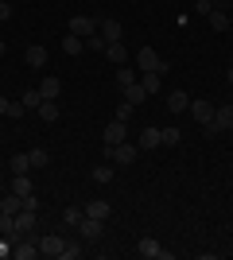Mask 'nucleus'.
<instances>
[{
	"label": "nucleus",
	"mask_w": 233,
	"mask_h": 260,
	"mask_svg": "<svg viewBox=\"0 0 233 260\" xmlns=\"http://www.w3.org/2000/svg\"><path fill=\"white\" fill-rule=\"evenodd\" d=\"M101 155H105L109 163H117V167H128V163H136L140 148H136V144H128V140H124V144H105V152H101Z\"/></svg>",
	"instance_id": "1"
},
{
	"label": "nucleus",
	"mask_w": 233,
	"mask_h": 260,
	"mask_svg": "<svg viewBox=\"0 0 233 260\" xmlns=\"http://www.w3.org/2000/svg\"><path fill=\"white\" fill-rule=\"evenodd\" d=\"M136 70H140V74H167V62L152 51V47H140V54H136Z\"/></svg>",
	"instance_id": "2"
},
{
	"label": "nucleus",
	"mask_w": 233,
	"mask_h": 260,
	"mask_svg": "<svg viewBox=\"0 0 233 260\" xmlns=\"http://www.w3.org/2000/svg\"><path fill=\"white\" fill-rule=\"evenodd\" d=\"M35 241H39V256H47V260H58L62 249H66V241L58 233H35Z\"/></svg>",
	"instance_id": "3"
},
{
	"label": "nucleus",
	"mask_w": 233,
	"mask_h": 260,
	"mask_svg": "<svg viewBox=\"0 0 233 260\" xmlns=\"http://www.w3.org/2000/svg\"><path fill=\"white\" fill-rule=\"evenodd\" d=\"M233 128V105H214V120L206 124V132H229Z\"/></svg>",
	"instance_id": "4"
},
{
	"label": "nucleus",
	"mask_w": 233,
	"mask_h": 260,
	"mask_svg": "<svg viewBox=\"0 0 233 260\" xmlns=\"http://www.w3.org/2000/svg\"><path fill=\"white\" fill-rule=\"evenodd\" d=\"M187 113L198 120L202 128H206V124L214 120V101H206V98H190V109H187Z\"/></svg>",
	"instance_id": "5"
},
{
	"label": "nucleus",
	"mask_w": 233,
	"mask_h": 260,
	"mask_svg": "<svg viewBox=\"0 0 233 260\" xmlns=\"http://www.w3.org/2000/svg\"><path fill=\"white\" fill-rule=\"evenodd\" d=\"M136 252H140L144 260H171V252H167L163 245H159V241H152V237H144V241H140V245H136Z\"/></svg>",
	"instance_id": "6"
},
{
	"label": "nucleus",
	"mask_w": 233,
	"mask_h": 260,
	"mask_svg": "<svg viewBox=\"0 0 233 260\" xmlns=\"http://www.w3.org/2000/svg\"><path fill=\"white\" fill-rule=\"evenodd\" d=\"M16 229H20L23 237L35 233V229H39V214H35V210H20V214H16Z\"/></svg>",
	"instance_id": "7"
},
{
	"label": "nucleus",
	"mask_w": 233,
	"mask_h": 260,
	"mask_svg": "<svg viewBox=\"0 0 233 260\" xmlns=\"http://www.w3.org/2000/svg\"><path fill=\"white\" fill-rule=\"evenodd\" d=\"M78 233H82V241H97L101 233H105V221H93V217H82V225H78Z\"/></svg>",
	"instance_id": "8"
},
{
	"label": "nucleus",
	"mask_w": 233,
	"mask_h": 260,
	"mask_svg": "<svg viewBox=\"0 0 233 260\" xmlns=\"http://www.w3.org/2000/svg\"><path fill=\"white\" fill-rule=\"evenodd\" d=\"M70 31L82 35V39H89V35L97 31V20H89V16H74V20H70Z\"/></svg>",
	"instance_id": "9"
},
{
	"label": "nucleus",
	"mask_w": 233,
	"mask_h": 260,
	"mask_svg": "<svg viewBox=\"0 0 233 260\" xmlns=\"http://www.w3.org/2000/svg\"><path fill=\"white\" fill-rule=\"evenodd\" d=\"M97 31L105 43H121V23L117 20H97Z\"/></svg>",
	"instance_id": "10"
},
{
	"label": "nucleus",
	"mask_w": 233,
	"mask_h": 260,
	"mask_svg": "<svg viewBox=\"0 0 233 260\" xmlns=\"http://www.w3.org/2000/svg\"><path fill=\"white\" fill-rule=\"evenodd\" d=\"M23 62L31 66V70H43V62H47V47H27V51H23Z\"/></svg>",
	"instance_id": "11"
},
{
	"label": "nucleus",
	"mask_w": 233,
	"mask_h": 260,
	"mask_svg": "<svg viewBox=\"0 0 233 260\" xmlns=\"http://www.w3.org/2000/svg\"><path fill=\"white\" fill-rule=\"evenodd\" d=\"M124 132H128V124L113 117V124H105V144H124Z\"/></svg>",
	"instance_id": "12"
},
{
	"label": "nucleus",
	"mask_w": 233,
	"mask_h": 260,
	"mask_svg": "<svg viewBox=\"0 0 233 260\" xmlns=\"http://www.w3.org/2000/svg\"><path fill=\"white\" fill-rule=\"evenodd\" d=\"M109 214H113V206L105 202V198H93V202L86 206V217H93V221H105Z\"/></svg>",
	"instance_id": "13"
},
{
	"label": "nucleus",
	"mask_w": 233,
	"mask_h": 260,
	"mask_svg": "<svg viewBox=\"0 0 233 260\" xmlns=\"http://www.w3.org/2000/svg\"><path fill=\"white\" fill-rule=\"evenodd\" d=\"M39 93H43V101H58L62 82H58V78H43V82H39Z\"/></svg>",
	"instance_id": "14"
},
{
	"label": "nucleus",
	"mask_w": 233,
	"mask_h": 260,
	"mask_svg": "<svg viewBox=\"0 0 233 260\" xmlns=\"http://www.w3.org/2000/svg\"><path fill=\"white\" fill-rule=\"evenodd\" d=\"M167 109H171V113H187L190 109V93H183V89L167 93Z\"/></svg>",
	"instance_id": "15"
},
{
	"label": "nucleus",
	"mask_w": 233,
	"mask_h": 260,
	"mask_svg": "<svg viewBox=\"0 0 233 260\" xmlns=\"http://www.w3.org/2000/svg\"><path fill=\"white\" fill-rule=\"evenodd\" d=\"M12 194H20V198L35 194V183L27 179V175H16V179H12Z\"/></svg>",
	"instance_id": "16"
},
{
	"label": "nucleus",
	"mask_w": 233,
	"mask_h": 260,
	"mask_svg": "<svg viewBox=\"0 0 233 260\" xmlns=\"http://www.w3.org/2000/svg\"><path fill=\"white\" fill-rule=\"evenodd\" d=\"M140 78H136V70L132 66H117V89H128V86H136Z\"/></svg>",
	"instance_id": "17"
},
{
	"label": "nucleus",
	"mask_w": 233,
	"mask_h": 260,
	"mask_svg": "<svg viewBox=\"0 0 233 260\" xmlns=\"http://www.w3.org/2000/svg\"><path fill=\"white\" fill-rule=\"evenodd\" d=\"M20 210H23V198L20 194H4V198H0V214H12V217H16Z\"/></svg>",
	"instance_id": "18"
},
{
	"label": "nucleus",
	"mask_w": 233,
	"mask_h": 260,
	"mask_svg": "<svg viewBox=\"0 0 233 260\" xmlns=\"http://www.w3.org/2000/svg\"><path fill=\"white\" fill-rule=\"evenodd\" d=\"M62 51H66L70 58H74V54H82V51H86V39H82V35H74V31H70L66 39H62Z\"/></svg>",
	"instance_id": "19"
},
{
	"label": "nucleus",
	"mask_w": 233,
	"mask_h": 260,
	"mask_svg": "<svg viewBox=\"0 0 233 260\" xmlns=\"http://www.w3.org/2000/svg\"><path fill=\"white\" fill-rule=\"evenodd\" d=\"M159 144H163V140H159V128H155V124H148V128L140 132V148H148V152H152V148H159Z\"/></svg>",
	"instance_id": "20"
},
{
	"label": "nucleus",
	"mask_w": 233,
	"mask_h": 260,
	"mask_svg": "<svg viewBox=\"0 0 233 260\" xmlns=\"http://www.w3.org/2000/svg\"><path fill=\"white\" fill-rule=\"evenodd\" d=\"M105 58H109V62H117V66H124V62H128L124 43H109V47H105Z\"/></svg>",
	"instance_id": "21"
},
{
	"label": "nucleus",
	"mask_w": 233,
	"mask_h": 260,
	"mask_svg": "<svg viewBox=\"0 0 233 260\" xmlns=\"http://www.w3.org/2000/svg\"><path fill=\"white\" fill-rule=\"evenodd\" d=\"M82 217H86V210L66 206V210H62V225H66V229H78V225H82Z\"/></svg>",
	"instance_id": "22"
},
{
	"label": "nucleus",
	"mask_w": 233,
	"mask_h": 260,
	"mask_svg": "<svg viewBox=\"0 0 233 260\" xmlns=\"http://www.w3.org/2000/svg\"><path fill=\"white\" fill-rule=\"evenodd\" d=\"M210 27H214V31H229V12L210 8Z\"/></svg>",
	"instance_id": "23"
},
{
	"label": "nucleus",
	"mask_w": 233,
	"mask_h": 260,
	"mask_svg": "<svg viewBox=\"0 0 233 260\" xmlns=\"http://www.w3.org/2000/svg\"><path fill=\"white\" fill-rule=\"evenodd\" d=\"M35 113H39V120H47V124H55V120H58V101H43V105L35 109Z\"/></svg>",
	"instance_id": "24"
},
{
	"label": "nucleus",
	"mask_w": 233,
	"mask_h": 260,
	"mask_svg": "<svg viewBox=\"0 0 233 260\" xmlns=\"http://www.w3.org/2000/svg\"><path fill=\"white\" fill-rule=\"evenodd\" d=\"M121 98H124V101H132V105H144V98H148V93H144V86H140V82H136V86L121 89Z\"/></svg>",
	"instance_id": "25"
},
{
	"label": "nucleus",
	"mask_w": 233,
	"mask_h": 260,
	"mask_svg": "<svg viewBox=\"0 0 233 260\" xmlns=\"http://www.w3.org/2000/svg\"><path fill=\"white\" fill-rule=\"evenodd\" d=\"M140 86H144V93H159V86H163V74H140Z\"/></svg>",
	"instance_id": "26"
},
{
	"label": "nucleus",
	"mask_w": 233,
	"mask_h": 260,
	"mask_svg": "<svg viewBox=\"0 0 233 260\" xmlns=\"http://www.w3.org/2000/svg\"><path fill=\"white\" fill-rule=\"evenodd\" d=\"M93 183H113V163H109V159L93 167Z\"/></svg>",
	"instance_id": "27"
},
{
	"label": "nucleus",
	"mask_w": 233,
	"mask_h": 260,
	"mask_svg": "<svg viewBox=\"0 0 233 260\" xmlns=\"http://www.w3.org/2000/svg\"><path fill=\"white\" fill-rule=\"evenodd\" d=\"M82 249H86V241H66V249H62V256H58V260H78V256H82Z\"/></svg>",
	"instance_id": "28"
},
{
	"label": "nucleus",
	"mask_w": 233,
	"mask_h": 260,
	"mask_svg": "<svg viewBox=\"0 0 233 260\" xmlns=\"http://www.w3.org/2000/svg\"><path fill=\"white\" fill-rule=\"evenodd\" d=\"M31 171V155H12V175H27Z\"/></svg>",
	"instance_id": "29"
},
{
	"label": "nucleus",
	"mask_w": 233,
	"mask_h": 260,
	"mask_svg": "<svg viewBox=\"0 0 233 260\" xmlns=\"http://www.w3.org/2000/svg\"><path fill=\"white\" fill-rule=\"evenodd\" d=\"M31 167H47V163H51V152H47V148H31Z\"/></svg>",
	"instance_id": "30"
},
{
	"label": "nucleus",
	"mask_w": 233,
	"mask_h": 260,
	"mask_svg": "<svg viewBox=\"0 0 233 260\" xmlns=\"http://www.w3.org/2000/svg\"><path fill=\"white\" fill-rule=\"evenodd\" d=\"M43 105V93H39V89H27V93H23V109H39Z\"/></svg>",
	"instance_id": "31"
},
{
	"label": "nucleus",
	"mask_w": 233,
	"mask_h": 260,
	"mask_svg": "<svg viewBox=\"0 0 233 260\" xmlns=\"http://www.w3.org/2000/svg\"><path fill=\"white\" fill-rule=\"evenodd\" d=\"M132 113H136V105H132V101H121V105H117V120H124V124L132 120Z\"/></svg>",
	"instance_id": "32"
},
{
	"label": "nucleus",
	"mask_w": 233,
	"mask_h": 260,
	"mask_svg": "<svg viewBox=\"0 0 233 260\" xmlns=\"http://www.w3.org/2000/svg\"><path fill=\"white\" fill-rule=\"evenodd\" d=\"M86 47H89V51H97V54H105V47H109V43L101 39V31H93V35L86 39Z\"/></svg>",
	"instance_id": "33"
},
{
	"label": "nucleus",
	"mask_w": 233,
	"mask_h": 260,
	"mask_svg": "<svg viewBox=\"0 0 233 260\" xmlns=\"http://www.w3.org/2000/svg\"><path fill=\"white\" fill-rule=\"evenodd\" d=\"M159 140H163L167 148H175L179 144V128H159Z\"/></svg>",
	"instance_id": "34"
},
{
	"label": "nucleus",
	"mask_w": 233,
	"mask_h": 260,
	"mask_svg": "<svg viewBox=\"0 0 233 260\" xmlns=\"http://www.w3.org/2000/svg\"><path fill=\"white\" fill-rule=\"evenodd\" d=\"M4 20H12V4H8V0H0V23H4Z\"/></svg>",
	"instance_id": "35"
},
{
	"label": "nucleus",
	"mask_w": 233,
	"mask_h": 260,
	"mask_svg": "<svg viewBox=\"0 0 233 260\" xmlns=\"http://www.w3.org/2000/svg\"><path fill=\"white\" fill-rule=\"evenodd\" d=\"M23 210H35V214H39V198L27 194V198H23Z\"/></svg>",
	"instance_id": "36"
},
{
	"label": "nucleus",
	"mask_w": 233,
	"mask_h": 260,
	"mask_svg": "<svg viewBox=\"0 0 233 260\" xmlns=\"http://www.w3.org/2000/svg\"><path fill=\"white\" fill-rule=\"evenodd\" d=\"M210 8H214V0H198V8H194V12H198V16H210Z\"/></svg>",
	"instance_id": "37"
},
{
	"label": "nucleus",
	"mask_w": 233,
	"mask_h": 260,
	"mask_svg": "<svg viewBox=\"0 0 233 260\" xmlns=\"http://www.w3.org/2000/svg\"><path fill=\"white\" fill-rule=\"evenodd\" d=\"M8 109H12V98H4V93H0V117H8Z\"/></svg>",
	"instance_id": "38"
},
{
	"label": "nucleus",
	"mask_w": 233,
	"mask_h": 260,
	"mask_svg": "<svg viewBox=\"0 0 233 260\" xmlns=\"http://www.w3.org/2000/svg\"><path fill=\"white\" fill-rule=\"evenodd\" d=\"M0 256H12V241L8 237H0Z\"/></svg>",
	"instance_id": "39"
},
{
	"label": "nucleus",
	"mask_w": 233,
	"mask_h": 260,
	"mask_svg": "<svg viewBox=\"0 0 233 260\" xmlns=\"http://www.w3.org/2000/svg\"><path fill=\"white\" fill-rule=\"evenodd\" d=\"M229 4H233V0H214V8H222V12L229 8Z\"/></svg>",
	"instance_id": "40"
},
{
	"label": "nucleus",
	"mask_w": 233,
	"mask_h": 260,
	"mask_svg": "<svg viewBox=\"0 0 233 260\" xmlns=\"http://www.w3.org/2000/svg\"><path fill=\"white\" fill-rule=\"evenodd\" d=\"M4 51H8V43H4V39H0V54H4Z\"/></svg>",
	"instance_id": "41"
},
{
	"label": "nucleus",
	"mask_w": 233,
	"mask_h": 260,
	"mask_svg": "<svg viewBox=\"0 0 233 260\" xmlns=\"http://www.w3.org/2000/svg\"><path fill=\"white\" fill-rule=\"evenodd\" d=\"M229 86H233V66H229Z\"/></svg>",
	"instance_id": "42"
},
{
	"label": "nucleus",
	"mask_w": 233,
	"mask_h": 260,
	"mask_svg": "<svg viewBox=\"0 0 233 260\" xmlns=\"http://www.w3.org/2000/svg\"><path fill=\"white\" fill-rule=\"evenodd\" d=\"M229 105H233V101H229Z\"/></svg>",
	"instance_id": "43"
}]
</instances>
